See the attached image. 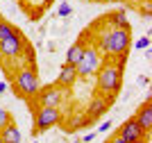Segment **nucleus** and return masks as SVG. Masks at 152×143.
Masks as SVG:
<instances>
[{
    "mask_svg": "<svg viewBox=\"0 0 152 143\" xmlns=\"http://www.w3.org/2000/svg\"><path fill=\"white\" fill-rule=\"evenodd\" d=\"M125 59L127 57H104L98 68V80H95V93H102L114 100V95L121 91L123 84V70H125Z\"/></svg>",
    "mask_w": 152,
    "mask_h": 143,
    "instance_id": "nucleus-1",
    "label": "nucleus"
},
{
    "mask_svg": "<svg viewBox=\"0 0 152 143\" xmlns=\"http://www.w3.org/2000/svg\"><path fill=\"white\" fill-rule=\"evenodd\" d=\"M132 48V37H129V30L125 27H109L100 39H98V50L102 52V57H127Z\"/></svg>",
    "mask_w": 152,
    "mask_h": 143,
    "instance_id": "nucleus-2",
    "label": "nucleus"
},
{
    "mask_svg": "<svg viewBox=\"0 0 152 143\" xmlns=\"http://www.w3.org/2000/svg\"><path fill=\"white\" fill-rule=\"evenodd\" d=\"M12 84H14V91H16L18 98L32 100L34 95L39 93V89H41V84H39V75H37V66H25V64H23V66L14 73Z\"/></svg>",
    "mask_w": 152,
    "mask_h": 143,
    "instance_id": "nucleus-3",
    "label": "nucleus"
},
{
    "mask_svg": "<svg viewBox=\"0 0 152 143\" xmlns=\"http://www.w3.org/2000/svg\"><path fill=\"white\" fill-rule=\"evenodd\" d=\"M100 64H102V52L98 50V45H95V43H86V45H84V52H82V59L75 64L77 77L89 80L91 75L98 73Z\"/></svg>",
    "mask_w": 152,
    "mask_h": 143,
    "instance_id": "nucleus-4",
    "label": "nucleus"
},
{
    "mask_svg": "<svg viewBox=\"0 0 152 143\" xmlns=\"http://www.w3.org/2000/svg\"><path fill=\"white\" fill-rule=\"evenodd\" d=\"M64 118L61 109L57 107H34V134H43V132L52 130L55 125H59Z\"/></svg>",
    "mask_w": 152,
    "mask_h": 143,
    "instance_id": "nucleus-5",
    "label": "nucleus"
},
{
    "mask_svg": "<svg viewBox=\"0 0 152 143\" xmlns=\"http://www.w3.org/2000/svg\"><path fill=\"white\" fill-rule=\"evenodd\" d=\"M25 50H30L27 48V39L20 32L9 39H0V55L7 57V59H18V57L25 55Z\"/></svg>",
    "mask_w": 152,
    "mask_h": 143,
    "instance_id": "nucleus-6",
    "label": "nucleus"
},
{
    "mask_svg": "<svg viewBox=\"0 0 152 143\" xmlns=\"http://www.w3.org/2000/svg\"><path fill=\"white\" fill-rule=\"evenodd\" d=\"M34 98H37V105H41V107H57L59 109L64 105V100H66V89L50 84L45 89H39V93Z\"/></svg>",
    "mask_w": 152,
    "mask_h": 143,
    "instance_id": "nucleus-7",
    "label": "nucleus"
},
{
    "mask_svg": "<svg viewBox=\"0 0 152 143\" xmlns=\"http://www.w3.org/2000/svg\"><path fill=\"white\" fill-rule=\"evenodd\" d=\"M118 136L123 139L125 143H148V134L141 130V125L136 123V118H127L125 123L121 125L118 130Z\"/></svg>",
    "mask_w": 152,
    "mask_h": 143,
    "instance_id": "nucleus-8",
    "label": "nucleus"
},
{
    "mask_svg": "<svg viewBox=\"0 0 152 143\" xmlns=\"http://www.w3.org/2000/svg\"><path fill=\"white\" fill-rule=\"evenodd\" d=\"M134 118H136V123L141 125V130L145 132V134H150L152 132V98H148L145 102L136 109Z\"/></svg>",
    "mask_w": 152,
    "mask_h": 143,
    "instance_id": "nucleus-9",
    "label": "nucleus"
},
{
    "mask_svg": "<svg viewBox=\"0 0 152 143\" xmlns=\"http://www.w3.org/2000/svg\"><path fill=\"white\" fill-rule=\"evenodd\" d=\"M77 80V70L73 64H64L61 68H59V75L57 80H55V87H61V89H70L73 84H75Z\"/></svg>",
    "mask_w": 152,
    "mask_h": 143,
    "instance_id": "nucleus-10",
    "label": "nucleus"
},
{
    "mask_svg": "<svg viewBox=\"0 0 152 143\" xmlns=\"http://www.w3.org/2000/svg\"><path fill=\"white\" fill-rule=\"evenodd\" d=\"M109 105H111V98H104V95H98V93H95V98L89 102V111H86L89 120L100 118L102 114H104V111L109 109Z\"/></svg>",
    "mask_w": 152,
    "mask_h": 143,
    "instance_id": "nucleus-11",
    "label": "nucleus"
},
{
    "mask_svg": "<svg viewBox=\"0 0 152 143\" xmlns=\"http://www.w3.org/2000/svg\"><path fill=\"white\" fill-rule=\"evenodd\" d=\"M0 136H2V143H20V141H23L18 125L14 123V120H9V123L0 130Z\"/></svg>",
    "mask_w": 152,
    "mask_h": 143,
    "instance_id": "nucleus-12",
    "label": "nucleus"
},
{
    "mask_svg": "<svg viewBox=\"0 0 152 143\" xmlns=\"http://www.w3.org/2000/svg\"><path fill=\"white\" fill-rule=\"evenodd\" d=\"M84 39H77L75 43L70 45L68 48V52H66V64H73V66H75L77 62H80V59H82V52H84Z\"/></svg>",
    "mask_w": 152,
    "mask_h": 143,
    "instance_id": "nucleus-13",
    "label": "nucleus"
},
{
    "mask_svg": "<svg viewBox=\"0 0 152 143\" xmlns=\"http://www.w3.org/2000/svg\"><path fill=\"white\" fill-rule=\"evenodd\" d=\"M104 21H109V23L114 25V27H125V30H129V21H127V16H125V12H123V9L109 12Z\"/></svg>",
    "mask_w": 152,
    "mask_h": 143,
    "instance_id": "nucleus-14",
    "label": "nucleus"
},
{
    "mask_svg": "<svg viewBox=\"0 0 152 143\" xmlns=\"http://www.w3.org/2000/svg\"><path fill=\"white\" fill-rule=\"evenodd\" d=\"M9 120H14V118H12V114L7 111L5 107H0V130H2V127H5Z\"/></svg>",
    "mask_w": 152,
    "mask_h": 143,
    "instance_id": "nucleus-15",
    "label": "nucleus"
},
{
    "mask_svg": "<svg viewBox=\"0 0 152 143\" xmlns=\"http://www.w3.org/2000/svg\"><path fill=\"white\" fill-rule=\"evenodd\" d=\"M57 14L61 16V18H66V16H70V14H73V7H70L68 2H61V5H59V9H57Z\"/></svg>",
    "mask_w": 152,
    "mask_h": 143,
    "instance_id": "nucleus-16",
    "label": "nucleus"
},
{
    "mask_svg": "<svg viewBox=\"0 0 152 143\" xmlns=\"http://www.w3.org/2000/svg\"><path fill=\"white\" fill-rule=\"evenodd\" d=\"M134 48L136 50H145V48H150V37H141L136 43H134Z\"/></svg>",
    "mask_w": 152,
    "mask_h": 143,
    "instance_id": "nucleus-17",
    "label": "nucleus"
},
{
    "mask_svg": "<svg viewBox=\"0 0 152 143\" xmlns=\"http://www.w3.org/2000/svg\"><path fill=\"white\" fill-rule=\"evenodd\" d=\"M111 125H114L111 120H104V123H102V125H100V127H98L95 132H98V134H104V132H109V130H111Z\"/></svg>",
    "mask_w": 152,
    "mask_h": 143,
    "instance_id": "nucleus-18",
    "label": "nucleus"
},
{
    "mask_svg": "<svg viewBox=\"0 0 152 143\" xmlns=\"http://www.w3.org/2000/svg\"><path fill=\"white\" fill-rule=\"evenodd\" d=\"M95 136H98V132H91V134H86L84 139H80V143H89V141H93Z\"/></svg>",
    "mask_w": 152,
    "mask_h": 143,
    "instance_id": "nucleus-19",
    "label": "nucleus"
},
{
    "mask_svg": "<svg viewBox=\"0 0 152 143\" xmlns=\"http://www.w3.org/2000/svg\"><path fill=\"white\" fill-rule=\"evenodd\" d=\"M107 143H125V141H123V139H121V136H118V134H116V136H114V139H109V141H107Z\"/></svg>",
    "mask_w": 152,
    "mask_h": 143,
    "instance_id": "nucleus-20",
    "label": "nucleus"
},
{
    "mask_svg": "<svg viewBox=\"0 0 152 143\" xmlns=\"http://www.w3.org/2000/svg\"><path fill=\"white\" fill-rule=\"evenodd\" d=\"M7 91V82H0V93H5Z\"/></svg>",
    "mask_w": 152,
    "mask_h": 143,
    "instance_id": "nucleus-21",
    "label": "nucleus"
},
{
    "mask_svg": "<svg viewBox=\"0 0 152 143\" xmlns=\"http://www.w3.org/2000/svg\"><path fill=\"white\" fill-rule=\"evenodd\" d=\"M50 2H52V0H45V5H43V12L48 9V5H50Z\"/></svg>",
    "mask_w": 152,
    "mask_h": 143,
    "instance_id": "nucleus-22",
    "label": "nucleus"
},
{
    "mask_svg": "<svg viewBox=\"0 0 152 143\" xmlns=\"http://www.w3.org/2000/svg\"><path fill=\"white\" fill-rule=\"evenodd\" d=\"M107 2H121V0H107Z\"/></svg>",
    "mask_w": 152,
    "mask_h": 143,
    "instance_id": "nucleus-23",
    "label": "nucleus"
},
{
    "mask_svg": "<svg viewBox=\"0 0 152 143\" xmlns=\"http://www.w3.org/2000/svg\"><path fill=\"white\" fill-rule=\"evenodd\" d=\"M0 143H2V136H0Z\"/></svg>",
    "mask_w": 152,
    "mask_h": 143,
    "instance_id": "nucleus-24",
    "label": "nucleus"
},
{
    "mask_svg": "<svg viewBox=\"0 0 152 143\" xmlns=\"http://www.w3.org/2000/svg\"><path fill=\"white\" fill-rule=\"evenodd\" d=\"M75 143H80V141H75Z\"/></svg>",
    "mask_w": 152,
    "mask_h": 143,
    "instance_id": "nucleus-25",
    "label": "nucleus"
},
{
    "mask_svg": "<svg viewBox=\"0 0 152 143\" xmlns=\"http://www.w3.org/2000/svg\"><path fill=\"white\" fill-rule=\"evenodd\" d=\"M34 143H37V141H34Z\"/></svg>",
    "mask_w": 152,
    "mask_h": 143,
    "instance_id": "nucleus-26",
    "label": "nucleus"
}]
</instances>
